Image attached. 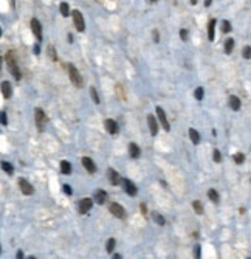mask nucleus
I'll use <instances>...</instances> for the list:
<instances>
[{
    "label": "nucleus",
    "mask_w": 251,
    "mask_h": 259,
    "mask_svg": "<svg viewBox=\"0 0 251 259\" xmlns=\"http://www.w3.org/2000/svg\"><path fill=\"white\" fill-rule=\"evenodd\" d=\"M68 76H70V81L76 85V87H82V76L79 74V71L76 70V67H74L73 64L68 65Z\"/></svg>",
    "instance_id": "nucleus-1"
},
{
    "label": "nucleus",
    "mask_w": 251,
    "mask_h": 259,
    "mask_svg": "<svg viewBox=\"0 0 251 259\" xmlns=\"http://www.w3.org/2000/svg\"><path fill=\"white\" fill-rule=\"evenodd\" d=\"M6 61H8V67H9V70H11V73H12V76H14V79H16V81H20L22 74H20V70H19V67H17V64H16V61L12 59L11 53L6 54Z\"/></svg>",
    "instance_id": "nucleus-2"
},
{
    "label": "nucleus",
    "mask_w": 251,
    "mask_h": 259,
    "mask_svg": "<svg viewBox=\"0 0 251 259\" xmlns=\"http://www.w3.org/2000/svg\"><path fill=\"white\" fill-rule=\"evenodd\" d=\"M71 16H73V20H74V26H76V30L82 33V31L85 30V23H84V17H82V14H81V11L73 9V11H71Z\"/></svg>",
    "instance_id": "nucleus-3"
},
{
    "label": "nucleus",
    "mask_w": 251,
    "mask_h": 259,
    "mask_svg": "<svg viewBox=\"0 0 251 259\" xmlns=\"http://www.w3.org/2000/svg\"><path fill=\"white\" fill-rule=\"evenodd\" d=\"M108 209H110V213H112L115 217H118V219H124V217H126L124 208L121 206V205H118V203H112V205L108 206Z\"/></svg>",
    "instance_id": "nucleus-4"
},
{
    "label": "nucleus",
    "mask_w": 251,
    "mask_h": 259,
    "mask_svg": "<svg viewBox=\"0 0 251 259\" xmlns=\"http://www.w3.org/2000/svg\"><path fill=\"white\" fill-rule=\"evenodd\" d=\"M19 186H20V189H22V193L25 196H31L33 193H34L33 185H31L28 180H25V179H19Z\"/></svg>",
    "instance_id": "nucleus-5"
},
{
    "label": "nucleus",
    "mask_w": 251,
    "mask_h": 259,
    "mask_svg": "<svg viewBox=\"0 0 251 259\" xmlns=\"http://www.w3.org/2000/svg\"><path fill=\"white\" fill-rule=\"evenodd\" d=\"M34 117H36V126H37V129H39V132H42L44 131V124H45V120H47V117H45V113L40 110V109H36V113H34Z\"/></svg>",
    "instance_id": "nucleus-6"
},
{
    "label": "nucleus",
    "mask_w": 251,
    "mask_h": 259,
    "mask_svg": "<svg viewBox=\"0 0 251 259\" xmlns=\"http://www.w3.org/2000/svg\"><path fill=\"white\" fill-rule=\"evenodd\" d=\"M31 30L34 33V36L37 40H42V25L37 19H31Z\"/></svg>",
    "instance_id": "nucleus-7"
},
{
    "label": "nucleus",
    "mask_w": 251,
    "mask_h": 259,
    "mask_svg": "<svg viewBox=\"0 0 251 259\" xmlns=\"http://www.w3.org/2000/svg\"><path fill=\"white\" fill-rule=\"evenodd\" d=\"M155 109H157V117H158V120H160V123H161V126L164 127V131H169V129H171V126H169V123H167V118H166L164 110H163L160 106H157Z\"/></svg>",
    "instance_id": "nucleus-8"
},
{
    "label": "nucleus",
    "mask_w": 251,
    "mask_h": 259,
    "mask_svg": "<svg viewBox=\"0 0 251 259\" xmlns=\"http://www.w3.org/2000/svg\"><path fill=\"white\" fill-rule=\"evenodd\" d=\"M92 206H93V200L92 199H82L79 202V213L81 214L89 213V211L92 209Z\"/></svg>",
    "instance_id": "nucleus-9"
},
{
    "label": "nucleus",
    "mask_w": 251,
    "mask_h": 259,
    "mask_svg": "<svg viewBox=\"0 0 251 259\" xmlns=\"http://www.w3.org/2000/svg\"><path fill=\"white\" fill-rule=\"evenodd\" d=\"M107 177H108V180H110V183H112L113 186L119 185V180H121V179H119V174L115 171L113 168H108V169H107Z\"/></svg>",
    "instance_id": "nucleus-10"
},
{
    "label": "nucleus",
    "mask_w": 251,
    "mask_h": 259,
    "mask_svg": "<svg viewBox=\"0 0 251 259\" xmlns=\"http://www.w3.org/2000/svg\"><path fill=\"white\" fill-rule=\"evenodd\" d=\"M123 185H124V188H126V191H127V194H129V196H132V197H133V196H137V194H138L137 186H135L129 179H124V180H123Z\"/></svg>",
    "instance_id": "nucleus-11"
},
{
    "label": "nucleus",
    "mask_w": 251,
    "mask_h": 259,
    "mask_svg": "<svg viewBox=\"0 0 251 259\" xmlns=\"http://www.w3.org/2000/svg\"><path fill=\"white\" fill-rule=\"evenodd\" d=\"M104 126H105V129H107V132H108V134H112V135H115V134L118 132V123L115 121V120L107 118L105 123H104Z\"/></svg>",
    "instance_id": "nucleus-12"
},
{
    "label": "nucleus",
    "mask_w": 251,
    "mask_h": 259,
    "mask_svg": "<svg viewBox=\"0 0 251 259\" xmlns=\"http://www.w3.org/2000/svg\"><path fill=\"white\" fill-rule=\"evenodd\" d=\"M82 165L87 169V172H90V174L96 172V166H95V163H93V160L90 157H82Z\"/></svg>",
    "instance_id": "nucleus-13"
},
{
    "label": "nucleus",
    "mask_w": 251,
    "mask_h": 259,
    "mask_svg": "<svg viewBox=\"0 0 251 259\" xmlns=\"http://www.w3.org/2000/svg\"><path fill=\"white\" fill-rule=\"evenodd\" d=\"M107 200V193L104 189H98V191H95V202L98 203V205H104Z\"/></svg>",
    "instance_id": "nucleus-14"
},
{
    "label": "nucleus",
    "mask_w": 251,
    "mask_h": 259,
    "mask_svg": "<svg viewBox=\"0 0 251 259\" xmlns=\"http://www.w3.org/2000/svg\"><path fill=\"white\" fill-rule=\"evenodd\" d=\"M147 124H149V129H151L152 135L158 134V124H157V120H155L154 115H149V117H147Z\"/></svg>",
    "instance_id": "nucleus-15"
},
{
    "label": "nucleus",
    "mask_w": 251,
    "mask_h": 259,
    "mask_svg": "<svg viewBox=\"0 0 251 259\" xmlns=\"http://www.w3.org/2000/svg\"><path fill=\"white\" fill-rule=\"evenodd\" d=\"M129 154H130L132 158H138V157H140L141 151H140L137 143H130V144H129Z\"/></svg>",
    "instance_id": "nucleus-16"
},
{
    "label": "nucleus",
    "mask_w": 251,
    "mask_h": 259,
    "mask_svg": "<svg viewBox=\"0 0 251 259\" xmlns=\"http://www.w3.org/2000/svg\"><path fill=\"white\" fill-rule=\"evenodd\" d=\"M2 93H3L5 98H11L12 90H11V85H9L8 81H3V82H2Z\"/></svg>",
    "instance_id": "nucleus-17"
},
{
    "label": "nucleus",
    "mask_w": 251,
    "mask_h": 259,
    "mask_svg": "<svg viewBox=\"0 0 251 259\" xmlns=\"http://www.w3.org/2000/svg\"><path fill=\"white\" fill-rule=\"evenodd\" d=\"M229 107L237 112L240 109V99L237 98V96H234V95H233V96H229Z\"/></svg>",
    "instance_id": "nucleus-18"
},
{
    "label": "nucleus",
    "mask_w": 251,
    "mask_h": 259,
    "mask_svg": "<svg viewBox=\"0 0 251 259\" xmlns=\"http://www.w3.org/2000/svg\"><path fill=\"white\" fill-rule=\"evenodd\" d=\"M215 19H211L209 20V23H208V37L209 40H214V28H215Z\"/></svg>",
    "instance_id": "nucleus-19"
},
{
    "label": "nucleus",
    "mask_w": 251,
    "mask_h": 259,
    "mask_svg": "<svg viewBox=\"0 0 251 259\" xmlns=\"http://www.w3.org/2000/svg\"><path fill=\"white\" fill-rule=\"evenodd\" d=\"M189 138H191V141L194 143V144H199L200 143V135H199V132L195 131V129H189Z\"/></svg>",
    "instance_id": "nucleus-20"
},
{
    "label": "nucleus",
    "mask_w": 251,
    "mask_h": 259,
    "mask_svg": "<svg viewBox=\"0 0 251 259\" xmlns=\"http://www.w3.org/2000/svg\"><path fill=\"white\" fill-rule=\"evenodd\" d=\"M60 171H62V174H65V175H68V174H71V165L68 161H60Z\"/></svg>",
    "instance_id": "nucleus-21"
},
{
    "label": "nucleus",
    "mask_w": 251,
    "mask_h": 259,
    "mask_svg": "<svg viewBox=\"0 0 251 259\" xmlns=\"http://www.w3.org/2000/svg\"><path fill=\"white\" fill-rule=\"evenodd\" d=\"M59 9H60V14H62L64 17H67V16H70V6H68V3H65V2H62L59 5Z\"/></svg>",
    "instance_id": "nucleus-22"
},
{
    "label": "nucleus",
    "mask_w": 251,
    "mask_h": 259,
    "mask_svg": "<svg viewBox=\"0 0 251 259\" xmlns=\"http://www.w3.org/2000/svg\"><path fill=\"white\" fill-rule=\"evenodd\" d=\"M233 48H234V39H228L226 42H225V53L226 54H231Z\"/></svg>",
    "instance_id": "nucleus-23"
},
{
    "label": "nucleus",
    "mask_w": 251,
    "mask_h": 259,
    "mask_svg": "<svg viewBox=\"0 0 251 259\" xmlns=\"http://www.w3.org/2000/svg\"><path fill=\"white\" fill-rule=\"evenodd\" d=\"M208 197L211 199V202L219 203V194H217V191H215V189H209V191H208Z\"/></svg>",
    "instance_id": "nucleus-24"
},
{
    "label": "nucleus",
    "mask_w": 251,
    "mask_h": 259,
    "mask_svg": "<svg viewBox=\"0 0 251 259\" xmlns=\"http://www.w3.org/2000/svg\"><path fill=\"white\" fill-rule=\"evenodd\" d=\"M192 208H194V211H195L197 214H203V205H202V202L194 200V202H192Z\"/></svg>",
    "instance_id": "nucleus-25"
},
{
    "label": "nucleus",
    "mask_w": 251,
    "mask_h": 259,
    "mask_svg": "<svg viewBox=\"0 0 251 259\" xmlns=\"http://www.w3.org/2000/svg\"><path fill=\"white\" fill-rule=\"evenodd\" d=\"M152 219L158 225H164V217H163L161 214H158V213H152Z\"/></svg>",
    "instance_id": "nucleus-26"
},
{
    "label": "nucleus",
    "mask_w": 251,
    "mask_h": 259,
    "mask_svg": "<svg viewBox=\"0 0 251 259\" xmlns=\"http://www.w3.org/2000/svg\"><path fill=\"white\" fill-rule=\"evenodd\" d=\"M2 168H3V171H5L6 174H9V175L14 172V169H12V165H9V163H6V161L2 163Z\"/></svg>",
    "instance_id": "nucleus-27"
},
{
    "label": "nucleus",
    "mask_w": 251,
    "mask_h": 259,
    "mask_svg": "<svg viewBox=\"0 0 251 259\" xmlns=\"http://www.w3.org/2000/svg\"><path fill=\"white\" fill-rule=\"evenodd\" d=\"M115 244H116V242H115V239H113V237H110V239L107 241V245H105V248H107V251H108V253H112V251H113V248H115Z\"/></svg>",
    "instance_id": "nucleus-28"
},
{
    "label": "nucleus",
    "mask_w": 251,
    "mask_h": 259,
    "mask_svg": "<svg viewBox=\"0 0 251 259\" xmlns=\"http://www.w3.org/2000/svg\"><path fill=\"white\" fill-rule=\"evenodd\" d=\"M222 31L223 33H229L231 31V23L228 20H222Z\"/></svg>",
    "instance_id": "nucleus-29"
},
{
    "label": "nucleus",
    "mask_w": 251,
    "mask_h": 259,
    "mask_svg": "<svg viewBox=\"0 0 251 259\" xmlns=\"http://www.w3.org/2000/svg\"><path fill=\"white\" fill-rule=\"evenodd\" d=\"M234 161L237 163V165H242L243 161H245V155H243L242 152H239V154H236L234 155Z\"/></svg>",
    "instance_id": "nucleus-30"
},
{
    "label": "nucleus",
    "mask_w": 251,
    "mask_h": 259,
    "mask_svg": "<svg viewBox=\"0 0 251 259\" xmlns=\"http://www.w3.org/2000/svg\"><path fill=\"white\" fill-rule=\"evenodd\" d=\"M242 56L245 58V59H251V47L250 45H247L245 48L242 50Z\"/></svg>",
    "instance_id": "nucleus-31"
},
{
    "label": "nucleus",
    "mask_w": 251,
    "mask_h": 259,
    "mask_svg": "<svg viewBox=\"0 0 251 259\" xmlns=\"http://www.w3.org/2000/svg\"><path fill=\"white\" fill-rule=\"evenodd\" d=\"M90 95H92V99L95 101V104H99V96H98L96 90H95V87H90Z\"/></svg>",
    "instance_id": "nucleus-32"
},
{
    "label": "nucleus",
    "mask_w": 251,
    "mask_h": 259,
    "mask_svg": "<svg viewBox=\"0 0 251 259\" xmlns=\"http://www.w3.org/2000/svg\"><path fill=\"white\" fill-rule=\"evenodd\" d=\"M203 93H205V92H203V88L202 87H199V88H195V92H194V96H195V99H203Z\"/></svg>",
    "instance_id": "nucleus-33"
},
{
    "label": "nucleus",
    "mask_w": 251,
    "mask_h": 259,
    "mask_svg": "<svg viewBox=\"0 0 251 259\" xmlns=\"http://www.w3.org/2000/svg\"><path fill=\"white\" fill-rule=\"evenodd\" d=\"M222 160V155H220V152L219 151H217V149H215V151H214V161H217V163H219Z\"/></svg>",
    "instance_id": "nucleus-34"
},
{
    "label": "nucleus",
    "mask_w": 251,
    "mask_h": 259,
    "mask_svg": "<svg viewBox=\"0 0 251 259\" xmlns=\"http://www.w3.org/2000/svg\"><path fill=\"white\" fill-rule=\"evenodd\" d=\"M180 37H181V40H188V31L186 30H180Z\"/></svg>",
    "instance_id": "nucleus-35"
},
{
    "label": "nucleus",
    "mask_w": 251,
    "mask_h": 259,
    "mask_svg": "<svg viewBox=\"0 0 251 259\" xmlns=\"http://www.w3.org/2000/svg\"><path fill=\"white\" fill-rule=\"evenodd\" d=\"M64 193H65L67 196H71V193H73V191H71V188H70L68 185H64Z\"/></svg>",
    "instance_id": "nucleus-36"
},
{
    "label": "nucleus",
    "mask_w": 251,
    "mask_h": 259,
    "mask_svg": "<svg viewBox=\"0 0 251 259\" xmlns=\"http://www.w3.org/2000/svg\"><path fill=\"white\" fill-rule=\"evenodd\" d=\"M8 124V120H6V113L2 112V126H6Z\"/></svg>",
    "instance_id": "nucleus-37"
},
{
    "label": "nucleus",
    "mask_w": 251,
    "mask_h": 259,
    "mask_svg": "<svg viewBox=\"0 0 251 259\" xmlns=\"http://www.w3.org/2000/svg\"><path fill=\"white\" fill-rule=\"evenodd\" d=\"M152 33H154V40H155V42H158V40H160V34H158V31H157V30H154Z\"/></svg>",
    "instance_id": "nucleus-38"
},
{
    "label": "nucleus",
    "mask_w": 251,
    "mask_h": 259,
    "mask_svg": "<svg viewBox=\"0 0 251 259\" xmlns=\"http://www.w3.org/2000/svg\"><path fill=\"white\" fill-rule=\"evenodd\" d=\"M195 258H202L200 256V247H199V245H195Z\"/></svg>",
    "instance_id": "nucleus-39"
},
{
    "label": "nucleus",
    "mask_w": 251,
    "mask_h": 259,
    "mask_svg": "<svg viewBox=\"0 0 251 259\" xmlns=\"http://www.w3.org/2000/svg\"><path fill=\"white\" fill-rule=\"evenodd\" d=\"M141 213H146V211H147V208H146V205H144V203H141Z\"/></svg>",
    "instance_id": "nucleus-40"
},
{
    "label": "nucleus",
    "mask_w": 251,
    "mask_h": 259,
    "mask_svg": "<svg viewBox=\"0 0 251 259\" xmlns=\"http://www.w3.org/2000/svg\"><path fill=\"white\" fill-rule=\"evenodd\" d=\"M211 3H212V0H205V6L208 8V6H211Z\"/></svg>",
    "instance_id": "nucleus-41"
},
{
    "label": "nucleus",
    "mask_w": 251,
    "mask_h": 259,
    "mask_svg": "<svg viewBox=\"0 0 251 259\" xmlns=\"http://www.w3.org/2000/svg\"><path fill=\"white\" fill-rule=\"evenodd\" d=\"M17 258H19V259H22V258H23V253H22V251H20V250L17 251Z\"/></svg>",
    "instance_id": "nucleus-42"
},
{
    "label": "nucleus",
    "mask_w": 251,
    "mask_h": 259,
    "mask_svg": "<svg viewBox=\"0 0 251 259\" xmlns=\"http://www.w3.org/2000/svg\"><path fill=\"white\" fill-rule=\"evenodd\" d=\"M39 51H40V48H39V45H36V47H34V53H36V54H39Z\"/></svg>",
    "instance_id": "nucleus-43"
},
{
    "label": "nucleus",
    "mask_w": 251,
    "mask_h": 259,
    "mask_svg": "<svg viewBox=\"0 0 251 259\" xmlns=\"http://www.w3.org/2000/svg\"><path fill=\"white\" fill-rule=\"evenodd\" d=\"M113 259H121V255H113Z\"/></svg>",
    "instance_id": "nucleus-44"
},
{
    "label": "nucleus",
    "mask_w": 251,
    "mask_h": 259,
    "mask_svg": "<svg viewBox=\"0 0 251 259\" xmlns=\"http://www.w3.org/2000/svg\"><path fill=\"white\" fill-rule=\"evenodd\" d=\"M191 3H192V5H195V3H197V0H191Z\"/></svg>",
    "instance_id": "nucleus-45"
},
{
    "label": "nucleus",
    "mask_w": 251,
    "mask_h": 259,
    "mask_svg": "<svg viewBox=\"0 0 251 259\" xmlns=\"http://www.w3.org/2000/svg\"><path fill=\"white\" fill-rule=\"evenodd\" d=\"M151 2H157V0H151Z\"/></svg>",
    "instance_id": "nucleus-46"
}]
</instances>
